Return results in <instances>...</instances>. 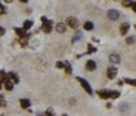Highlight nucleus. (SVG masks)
Here are the masks:
<instances>
[{"label": "nucleus", "mask_w": 136, "mask_h": 116, "mask_svg": "<svg viewBox=\"0 0 136 116\" xmlns=\"http://www.w3.org/2000/svg\"><path fill=\"white\" fill-rule=\"evenodd\" d=\"M40 19H42V23H43V25H42L43 32L44 33H50L52 32V20L47 19L46 17H42Z\"/></svg>", "instance_id": "obj_1"}, {"label": "nucleus", "mask_w": 136, "mask_h": 116, "mask_svg": "<svg viewBox=\"0 0 136 116\" xmlns=\"http://www.w3.org/2000/svg\"><path fill=\"white\" fill-rule=\"evenodd\" d=\"M111 93H112L111 90H98L97 91V95L101 97V98H103V100L111 98Z\"/></svg>", "instance_id": "obj_2"}, {"label": "nucleus", "mask_w": 136, "mask_h": 116, "mask_svg": "<svg viewBox=\"0 0 136 116\" xmlns=\"http://www.w3.org/2000/svg\"><path fill=\"white\" fill-rule=\"evenodd\" d=\"M77 79H78V82L82 85V87H83V88L87 91L88 93L91 95V93H92V88H91V86H89V83H88L85 78H82V77H77Z\"/></svg>", "instance_id": "obj_3"}, {"label": "nucleus", "mask_w": 136, "mask_h": 116, "mask_svg": "<svg viewBox=\"0 0 136 116\" xmlns=\"http://www.w3.org/2000/svg\"><path fill=\"white\" fill-rule=\"evenodd\" d=\"M67 25L71 27L72 29H78L79 23H78V20L74 17H69V18H67Z\"/></svg>", "instance_id": "obj_4"}, {"label": "nucleus", "mask_w": 136, "mask_h": 116, "mask_svg": "<svg viewBox=\"0 0 136 116\" xmlns=\"http://www.w3.org/2000/svg\"><path fill=\"white\" fill-rule=\"evenodd\" d=\"M107 17H108V19H111V20H117L118 17H120V13L115 9H111L107 11Z\"/></svg>", "instance_id": "obj_5"}, {"label": "nucleus", "mask_w": 136, "mask_h": 116, "mask_svg": "<svg viewBox=\"0 0 136 116\" xmlns=\"http://www.w3.org/2000/svg\"><path fill=\"white\" fill-rule=\"evenodd\" d=\"M117 76V68L116 67H110L107 69V77L110 79H114Z\"/></svg>", "instance_id": "obj_6"}, {"label": "nucleus", "mask_w": 136, "mask_h": 116, "mask_svg": "<svg viewBox=\"0 0 136 116\" xmlns=\"http://www.w3.org/2000/svg\"><path fill=\"white\" fill-rule=\"evenodd\" d=\"M86 69L87 71H95L96 69V62L93 61V59H89V61H87V63H86Z\"/></svg>", "instance_id": "obj_7"}, {"label": "nucleus", "mask_w": 136, "mask_h": 116, "mask_svg": "<svg viewBox=\"0 0 136 116\" xmlns=\"http://www.w3.org/2000/svg\"><path fill=\"white\" fill-rule=\"evenodd\" d=\"M129 29H130L129 23H122V24L120 25V33H121V35H125L127 32H129Z\"/></svg>", "instance_id": "obj_8"}, {"label": "nucleus", "mask_w": 136, "mask_h": 116, "mask_svg": "<svg viewBox=\"0 0 136 116\" xmlns=\"http://www.w3.org/2000/svg\"><path fill=\"white\" fill-rule=\"evenodd\" d=\"M8 78H9L13 83H18V82H19V77H18L15 73H13V72L8 73Z\"/></svg>", "instance_id": "obj_9"}, {"label": "nucleus", "mask_w": 136, "mask_h": 116, "mask_svg": "<svg viewBox=\"0 0 136 116\" xmlns=\"http://www.w3.org/2000/svg\"><path fill=\"white\" fill-rule=\"evenodd\" d=\"M108 59H110V62H112V63H118V62H120V56L116 54V53H112V54H110Z\"/></svg>", "instance_id": "obj_10"}, {"label": "nucleus", "mask_w": 136, "mask_h": 116, "mask_svg": "<svg viewBox=\"0 0 136 116\" xmlns=\"http://www.w3.org/2000/svg\"><path fill=\"white\" fill-rule=\"evenodd\" d=\"M20 106L23 107V108H28L30 106V101L28 98H21L20 100Z\"/></svg>", "instance_id": "obj_11"}, {"label": "nucleus", "mask_w": 136, "mask_h": 116, "mask_svg": "<svg viewBox=\"0 0 136 116\" xmlns=\"http://www.w3.org/2000/svg\"><path fill=\"white\" fill-rule=\"evenodd\" d=\"M15 33L19 35L20 38H24V37H27V32L24 30L23 28H15Z\"/></svg>", "instance_id": "obj_12"}, {"label": "nucleus", "mask_w": 136, "mask_h": 116, "mask_svg": "<svg viewBox=\"0 0 136 116\" xmlns=\"http://www.w3.org/2000/svg\"><path fill=\"white\" fill-rule=\"evenodd\" d=\"M56 29H57L58 33H64V32H66V24H63V23H58V24L56 25Z\"/></svg>", "instance_id": "obj_13"}, {"label": "nucleus", "mask_w": 136, "mask_h": 116, "mask_svg": "<svg viewBox=\"0 0 136 116\" xmlns=\"http://www.w3.org/2000/svg\"><path fill=\"white\" fill-rule=\"evenodd\" d=\"M4 86H5V88H6L8 91H11V90H13V87H14V83L10 81L9 78H8V79L4 82Z\"/></svg>", "instance_id": "obj_14"}, {"label": "nucleus", "mask_w": 136, "mask_h": 116, "mask_svg": "<svg viewBox=\"0 0 136 116\" xmlns=\"http://www.w3.org/2000/svg\"><path fill=\"white\" fill-rule=\"evenodd\" d=\"M8 79V75L4 72V71H0V85L3 83V82H5Z\"/></svg>", "instance_id": "obj_15"}, {"label": "nucleus", "mask_w": 136, "mask_h": 116, "mask_svg": "<svg viewBox=\"0 0 136 116\" xmlns=\"http://www.w3.org/2000/svg\"><path fill=\"white\" fill-rule=\"evenodd\" d=\"M32 25H33V21L32 20H27V21H24V25H23V29L27 32L28 29L32 28Z\"/></svg>", "instance_id": "obj_16"}, {"label": "nucleus", "mask_w": 136, "mask_h": 116, "mask_svg": "<svg viewBox=\"0 0 136 116\" xmlns=\"http://www.w3.org/2000/svg\"><path fill=\"white\" fill-rule=\"evenodd\" d=\"M64 71H66L67 75H71V73H72V67H71V63H69V62H66V63H64Z\"/></svg>", "instance_id": "obj_17"}, {"label": "nucleus", "mask_w": 136, "mask_h": 116, "mask_svg": "<svg viewBox=\"0 0 136 116\" xmlns=\"http://www.w3.org/2000/svg\"><path fill=\"white\" fill-rule=\"evenodd\" d=\"M28 38H29V35H27V37H24V38H20V39H19V43H20V46H23V47H25V46L28 44Z\"/></svg>", "instance_id": "obj_18"}, {"label": "nucleus", "mask_w": 136, "mask_h": 116, "mask_svg": "<svg viewBox=\"0 0 136 116\" xmlns=\"http://www.w3.org/2000/svg\"><path fill=\"white\" fill-rule=\"evenodd\" d=\"M83 27H85L86 30H92V29H93V23H91V21H86Z\"/></svg>", "instance_id": "obj_19"}, {"label": "nucleus", "mask_w": 136, "mask_h": 116, "mask_svg": "<svg viewBox=\"0 0 136 116\" xmlns=\"http://www.w3.org/2000/svg\"><path fill=\"white\" fill-rule=\"evenodd\" d=\"M125 82H126V83H129V85L136 86V79H131V78H125Z\"/></svg>", "instance_id": "obj_20"}, {"label": "nucleus", "mask_w": 136, "mask_h": 116, "mask_svg": "<svg viewBox=\"0 0 136 116\" xmlns=\"http://www.w3.org/2000/svg\"><path fill=\"white\" fill-rule=\"evenodd\" d=\"M46 116H54V111H53V108H48V110L46 111Z\"/></svg>", "instance_id": "obj_21"}, {"label": "nucleus", "mask_w": 136, "mask_h": 116, "mask_svg": "<svg viewBox=\"0 0 136 116\" xmlns=\"http://www.w3.org/2000/svg\"><path fill=\"white\" fill-rule=\"evenodd\" d=\"M5 105H6V101L4 100V96H1V95H0V106L4 107Z\"/></svg>", "instance_id": "obj_22"}, {"label": "nucleus", "mask_w": 136, "mask_h": 116, "mask_svg": "<svg viewBox=\"0 0 136 116\" xmlns=\"http://www.w3.org/2000/svg\"><path fill=\"white\" fill-rule=\"evenodd\" d=\"M118 96H120V92H118V91H112V93H111V98H117Z\"/></svg>", "instance_id": "obj_23"}, {"label": "nucleus", "mask_w": 136, "mask_h": 116, "mask_svg": "<svg viewBox=\"0 0 136 116\" xmlns=\"http://www.w3.org/2000/svg\"><path fill=\"white\" fill-rule=\"evenodd\" d=\"M93 52H96V48H95V47H92L91 44H88V50H87V53H93Z\"/></svg>", "instance_id": "obj_24"}, {"label": "nucleus", "mask_w": 136, "mask_h": 116, "mask_svg": "<svg viewBox=\"0 0 136 116\" xmlns=\"http://www.w3.org/2000/svg\"><path fill=\"white\" fill-rule=\"evenodd\" d=\"M134 42H135V38H134V37H129V38L126 39V43H127V44H132Z\"/></svg>", "instance_id": "obj_25"}, {"label": "nucleus", "mask_w": 136, "mask_h": 116, "mask_svg": "<svg viewBox=\"0 0 136 116\" xmlns=\"http://www.w3.org/2000/svg\"><path fill=\"white\" fill-rule=\"evenodd\" d=\"M132 4H134L132 1H122V5L124 6H132Z\"/></svg>", "instance_id": "obj_26"}, {"label": "nucleus", "mask_w": 136, "mask_h": 116, "mask_svg": "<svg viewBox=\"0 0 136 116\" xmlns=\"http://www.w3.org/2000/svg\"><path fill=\"white\" fill-rule=\"evenodd\" d=\"M81 37H82V34H81V33H77V35H74V37H73V40H72V42L74 43L76 40H79V38H81Z\"/></svg>", "instance_id": "obj_27"}, {"label": "nucleus", "mask_w": 136, "mask_h": 116, "mask_svg": "<svg viewBox=\"0 0 136 116\" xmlns=\"http://www.w3.org/2000/svg\"><path fill=\"white\" fill-rule=\"evenodd\" d=\"M56 66H57V68H64V63L63 62H57Z\"/></svg>", "instance_id": "obj_28"}, {"label": "nucleus", "mask_w": 136, "mask_h": 116, "mask_svg": "<svg viewBox=\"0 0 136 116\" xmlns=\"http://www.w3.org/2000/svg\"><path fill=\"white\" fill-rule=\"evenodd\" d=\"M4 34H5V29L3 27H0V35H4Z\"/></svg>", "instance_id": "obj_29"}, {"label": "nucleus", "mask_w": 136, "mask_h": 116, "mask_svg": "<svg viewBox=\"0 0 136 116\" xmlns=\"http://www.w3.org/2000/svg\"><path fill=\"white\" fill-rule=\"evenodd\" d=\"M132 10H134V11L136 13V1L134 3V4H132Z\"/></svg>", "instance_id": "obj_30"}, {"label": "nucleus", "mask_w": 136, "mask_h": 116, "mask_svg": "<svg viewBox=\"0 0 136 116\" xmlns=\"http://www.w3.org/2000/svg\"><path fill=\"white\" fill-rule=\"evenodd\" d=\"M0 9H3V11H4V13H5V8H4V5H3V4H1V3H0Z\"/></svg>", "instance_id": "obj_31"}, {"label": "nucleus", "mask_w": 136, "mask_h": 116, "mask_svg": "<svg viewBox=\"0 0 136 116\" xmlns=\"http://www.w3.org/2000/svg\"><path fill=\"white\" fill-rule=\"evenodd\" d=\"M63 116H67V115H63Z\"/></svg>", "instance_id": "obj_32"}]
</instances>
